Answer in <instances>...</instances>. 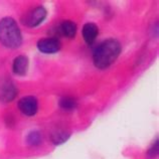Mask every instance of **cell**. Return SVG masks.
<instances>
[{
	"mask_svg": "<svg viewBox=\"0 0 159 159\" xmlns=\"http://www.w3.org/2000/svg\"><path fill=\"white\" fill-rule=\"evenodd\" d=\"M121 52H122V45L118 39L110 37L103 40L94 49L93 62L95 66L100 70L109 68L117 61Z\"/></svg>",
	"mask_w": 159,
	"mask_h": 159,
	"instance_id": "6da1fadb",
	"label": "cell"
},
{
	"mask_svg": "<svg viewBox=\"0 0 159 159\" xmlns=\"http://www.w3.org/2000/svg\"><path fill=\"white\" fill-rule=\"evenodd\" d=\"M0 43L7 48H18L22 44V34L15 20L7 16L0 20Z\"/></svg>",
	"mask_w": 159,
	"mask_h": 159,
	"instance_id": "7a4b0ae2",
	"label": "cell"
},
{
	"mask_svg": "<svg viewBox=\"0 0 159 159\" xmlns=\"http://www.w3.org/2000/svg\"><path fill=\"white\" fill-rule=\"evenodd\" d=\"M48 16V11L43 6L32 8L21 17V23L27 27H37L43 23Z\"/></svg>",
	"mask_w": 159,
	"mask_h": 159,
	"instance_id": "3957f363",
	"label": "cell"
},
{
	"mask_svg": "<svg viewBox=\"0 0 159 159\" xmlns=\"http://www.w3.org/2000/svg\"><path fill=\"white\" fill-rule=\"evenodd\" d=\"M61 41L57 37H44L37 41L36 48L41 53L52 54L61 49Z\"/></svg>",
	"mask_w": 159,
	"mask_h": 159,
	"instance_id": "277c9868",
	"label": "cell"
},
{
	"mask_svg": "<svg viewBox=\"0 0 159 159\" xmlns=\"http://www.w3.org/2000/svg\"><path fill=\"white\" fill-rule=\"evenodd\" d=\"M18 109L23 115L27 117L34 116L39 111V101L33 96H26L18 101Z\"/></svg>",
	"mask_w": 159,
	"mask_h": 159,
	"instance_id": "5b68a950",
	"label": "cell"
},
{
	"mask_svg": "<svg viewBox=\"0 0 159 159\" xmlns=\"http://www.w3.org/2000/svg\"><path fill=\"white\" fill-rule=\"evenodd\" d=\"M77 24L73 20H62L58 24L56 31L58 35L68 37V39H74L77 33Z\"/></svg>",
	"mask_w": 159,
	"mask_h": 159,
	"instance_id": "8992f818",
	"label": "cell"
},
{
	"mask_svg": "<svg viewBox=\"0 0 159 159\" xmlns=\"http://www.w3.org/2000/svg\"><path fill=\"white\" fill-rule=\"evenodd\" d=\"M17 93H18V90H17V88H16L15 84L12 81H6L1 87L0 99L5 103L11 102L16 98Z\"/></svg>",
	"mask_w": 159,
	"mask_h": 159,
	"instance_id": "52a82bcc",
	"label": "cell"
},
{
	"mask_svg": "<svg viewBox=\"0 0 159 159\" xmlns=\"http://www.w3.org/2000/svg\"><path fill=\"white\" fill-rule=\"evenodd\" d=\"M29 68V61L26 56H18L13 60V64H12V70L16 76L23 77L25 76L28 72Z\"/></svg>",
	"mask_w": 159,
	"mask_h": 159,
	"instance_id": "ba28073f",
	"label": "cell"
},
{
	"mask_svg": "<svg viewBox=\"0 0 159 159\" xmlns=\"http://www.w3.org/2000/svg\"><path fill=\"white\" fill-rule=\"evenodd\" d=\"M82 33L86 43L92 45L96 41L99 35V27L97 26V24H95L93 22H88L83 26Z\"/></svg>",
	"mask_w": 159,
	"mask_h": 159,
	"instance_id": "9c48e42d",
	"label": "cell"
},
{
	"mask_svg": "<svg viewBox=\"0 0 159 159\" xmlns=\"http://www.w3.org/2000/svg\"><path fill=\"white\" fill-rule=\"evenodd\" d=\"M70 137V134L68 131L65 130H57L52 134V142L54 145H61L66 142Z\"/></svg>",
	"mask_w": 159,
	"mask_h": 159,
	"instance_id": "30bf717a",
	"label": "cell"
},
{
	"mask_svg": "<svg viewBox=\"0 0 159 159\" xmlns=\"http://www.w3.org/2000/svg\"><path fill=\"white\" fill-rule=\"evenodd\" d=\"M58 105L62 110L73 111L78 107V102L76 101V99L72 97H62L58 101Z\"/></svg>",
	"mask_w": 159,
	"mask_h": 159,
	"instance_id": "8fae6325",
	"label": "cell"
},
{
	"mask_svg": "<svg viewBox=\"0 0 159 159\" xmlns=\"http://www.w3.org/2000/svg\"><path fill=\"white\" fill-rule=\"evenodd\" d=\"M26 143L30 146H39L43 143V136L39 131H30L26 136Z\"/></svg>",
	"mask_w": 159,
	"mask_h": 159,
	"instance_id": "7c38bea8",
	"label": "cell"
},
{
	"mask_svg": "<svg viewBox=\"0 0 159 159\" xmlns=\"http://www.w3.org/2000/svg\"><path fill=\"white\" fill-rule=\"evenodd\" d=\"M158 140H155V142L152 144V146L150 147V149L148 150L147 152V155L150 157V158H154L157 156L158 154Z\"/></svg>",
	"mask_w": 159,
	"mask_h": 159,
	"instance_id": "4fadbf2b",
	"label": "cell"
}]
</instances>
